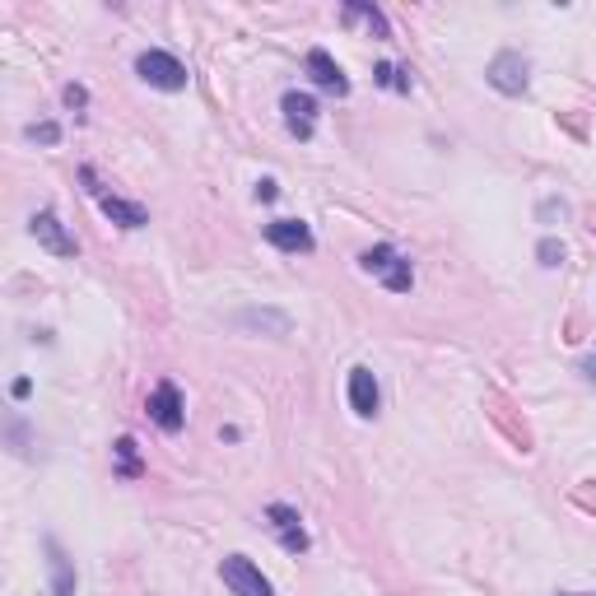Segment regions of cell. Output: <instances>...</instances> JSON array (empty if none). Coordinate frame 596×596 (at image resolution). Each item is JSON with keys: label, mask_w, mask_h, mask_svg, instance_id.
<instances>
[{"label": "cell", "mask_w": 596, "mask_h": 596, "mask_svg": "<svg viewBox=\"0 0 596 596\" xmlns=\"http://www.w3.org/2000/svg\"><path fill=\"white\" fill-rule=\"evenodd\" d=\"M573 503H578V508H587V513H596V489H573Z\"/></svg>", "instance_id": "cell-24"}, {"label": "cell", "mask_w": 596, "mask_h": 596, "mask_svg": "<svg viewBox=\"0 0 596 596\" xmlns=\"http://www.w3.org/2000/svg\"><path fill=\"white\" fill-rule=\"evenodd\" d=\"M275 196H280V182H275V177H261V182H257V201H275Z\"/></svg>", "instance_id": "cell-23"}, {"label": "cell", "mask_w": 596, "mask_h": 596, "mask_svg": "<svg viewBox=\"0 0 596 596\" xmlns=\"http://www.w3.org/2000/svg\"><path fill=\"white\" fill-rule=\"evenodd\" d=\"M266 243L280 252H312V229L303 219H271L266 224Z\"/></svg>", "instance_id": "cell-13"}, {"label": "cell", "mask_w": 596, "mask_h": 596, "mask_svg": "<svg viewBox=\"0 0 596 596\" xmlns=\"http://www.w3.org/2000/svg\"><path fill=\"white\" fill-rule=\"evenodd\" d=\"M219 578H224V587H229L233 596H275L271 578L252 564L247 555H229L224 564H219Z\"/></svg>", "instance_id": "cell-5"}, {"label": "cell", "mask_w": 596, "mask_h": 596, "mask_svg": "<svg viewBox=\"0 0 596 596\" xmlns=\"http://www.w3.org/2000/svg\"><path fill=\"white\" fill-rule=\"evenodd\" d=\"M266 522H271V531L280 536V545H285L289 555H303V550H308V531H303V517H298L289 503H271V508H266Z\"/></svg>", "instance_id": "cell-9"}, {"label": "cell", "mask_w": 596, "mask_h": 596, "mask_svg": "<svg viewBox=\"0 0 596 596\" xmlns=\"http://www.w3.org/2000/svg\"><path fill=\"white\" fill-rule=\"evenodd\" d=\"M42 550H47V564H52V596H75V564H70V555L61 550V541L47 536Z\"/></svg>", "instance_id": "cell-14"}, {"label": "cell", "mask_w": 596, "mask_h": 596, "mask_svg": "<svg viewBox=\"0 0 596 596\" xmlns=\"http://www.w3.org/2000/svg\"><path fill=\"white\" fill-rule=\"evenodd\" d=\"M280 112H285L289 136L312 140V131H317V98H312V94H298V89H289V94L280 98Z\"/></svg>", "instance_id": "cell-10"}, {"label": "cell", "mask_w": 596, "mask_h": 596, "mask_svg": "<svg viewBox=\"0 0 596 596\" xmlns=\"http://www.w3.org/2000/svg\"><path fill=\"white\" fill-rule=\"evenodd\" d=\"M112 452H117V475H122V480H136V475H140V447H136V438H117V447H112Z\"/></svg>", "instance_id": "cell-17"}, {"label": "cell", "mask_w": 596, "mask_h": 596, "mask_svg": "<svg viewBox=\"0 0 596 596\" xmlns=\"http://www.w3.org/2000/svg\"><path fill=\"white\" fill-rule=\"evenodd\" d=\"M308 75H312V84H317V89H326V94H336V98L350 94V80H345V70H340L336 56L322 52V47H312V52H308Z\"/></svg>", "instance_id": "cell-12"}, {"label": "cell", "mask_w": 596, "mask_h": 596, "mask_svg": "<svg viewBox=\"0 0 596 596\" xmlns=\"http://www.w3.org/2000/svg\"><path fill=\"white\" fill-rule=\"evenodd\" d=\"M238 322H243V326H271L275 336H285V331H289V317H285V312H243Z\"/></svg>", "instance_id": "cell-18"}, {"label": "cell", "mask_w": 596, "mask_h": 596, "mask_svg": "<svg viewBox=\"0 0 596 596\" xmlns=\"http://www.w3.org/2000/svg\"><path fill=\"white\" fill-rule=\"evenodd\" d=\"M583 378L596 382V354H587V359H583Z\"/></svg>", "instance_id": "cell-26"}, {"label": "cell", "mask_w": 596, "mask_h": 596, "mask_svg": "<svg viewBox=\"0 0 596 596\" xmlns=\"http://www.w3.org/2000/svg\"><path fill=\"white\" fill-rule=\"evenodd\" d=\"M84 103H89V94H84V84H66V108L84 112Z\"/></svg>", "instance_id": "cell-22"}, {"label": "cell", "mask_w": 596, "mask_h": 596, "mask_svg": "<svg viewBox=\"0 0 596 596\" xmlns=\"http://www.w3.org/2000/svg\"><path fill=\"white\" fill-rule=\"evenodd\" d=\"M359 266H364L368 275H378V280L392 289V294H410V285H415V271H410V261L401 257L392 243L368 247L364 257H359Z\"/></svg>", "instance_id": "cell-1"}, {"label": "cell", "mask_w": 596, "mask_h": 596, "mask_svg": "<svg viewBox=\"0 0 596 596\" xmlns=\"http://www.w3.org/2000/svg\"><path fill=\"white\" fill-rule=\"evenodd\" d=\"M564 126H569L573 136H587V126H583V117H564Z\"/></svg>", "instance_id": "cell-25"}, {"label": "cell", "mask_w": 596, "mask_h": 596, "mask_svg": "<svg viewBox=\"0 0 596 596\" xmlns=\"http://www.w3.org/2000/svg\"><path fill=\"white\" fill-rule=\"evenodd\" d=\"M80 177H84V187H89V196L98 201V210L112 219V224H122V229H145L149 224V210L145 205H136V201H122V196H112L103 182H98V173L94 168H80Z\"/></svg>", "instance_id": "cell-2"}, {"label": "cell", "mask_w": 596, "mask_h": 596, "mask_svg": "<svg viewBox=\"0 0 596 596\" xmlns=\"http://www.w3.org/2000/svg\"><path fill=\"white\" fill-rule=\"evenodd\" d=\"M28 140H38V145H56V140H61V126H56V122H33V126H28Z\"/></svg>", "instance_id": "cell-20"}, {"label": "cell", "mask_w": 596, "mask_h": 596, "mask_svg": "<svg viewBox=\"0 0 596 596\" xmlns=\"http://www.w3.org/2000/svg\"><path fill=\"white\" fill-rule=\"evenodd\" d=\"M28 233H33V238H38L52 257H80V243L66 233V224L56 219V210H38V215L28 219Z\"/></svg>", "instance_id": "cell-8"}, {"label": "cell", "mask_w": 596, "mask_h": 596, "mask_svg": "<svg viewBox=\"0 0 596 596\" xmlns=\"http://www.w3.org/2000/svg\"><path fill=\"white\" fill-rule=\"evenodd\" d=\"M149 420L159 424L163 434H177L182 424H187V406H182V392H177V382L173 378H163L154 392H149Z\"/></svg>", "instance_id": "cell-6"}, {"label": "cell", "mask_w": 596, "mask_h": 596, "mask_svg": "<svg viewBox=\"0 0 596 596\" xmlns=\"http://www.w3.org/2000/svg\"><path fill=\"white\" fill-rule=\"evenodd\" d=\"M345 19H364L368 28H373V38H392V28H387V19H382L378 5H364V0H350L345 5Z\"/></svg>", "instance_id": "cell-15"}, {"label": "cell", "mask_w": 596, "mask_h": 596, "mask_svg": "<svg viewBox=\"0 0 596 596\" xmlns=\"http://www.w3.org/2000/svg\"><path fill=\"white\" fill-rule=\"evenodd\" d=\"M373 80H378L382 89H396V94H410V70H406V66H392V61H378V66H373Z\"/></svg>", "instance_id": "cell-16"}, {"label": "cell", "mask_w": 596, "mask_h": 596, "mask_svg": "<svg viewBox=\"0 0 596 596\" xmlns=\"http://www.w3.org/2000/svg\"><path fill=\"white\" fill-rule=\"evenodd\" d=\"M536 257H541V266H564V243L559 238H541V247H536Z\"/></svg>", "instance_id": "cell-19"}, {"label": "cell", "mask_w": 596, "mask_h": 596, "mask_svg": "<svg viewBox=\"0 0 596 596\" xmlns=\"http://www.w3.org/2000/svg\"><path fill=\"white\" fill-rule=\"evenodd\" d=\"M564 215H569V205H564V201H541V219H545V224H555V219H564Z\"/></svg>", "instance_id": "cell-21"}, {"label": "cell", "mask_w": 596, "mask_h": 596, "mask_svg": "<svg viewBox=\"0 0 596 596\" xmlns=\"http://www.w3.org/2000/svg\"><path fill=\"white\" fill-rule=\"evenodd\" d=\"M485 415L494 424H499V434L508 438V443L517 447V452H522V457H527V452H536V438H531V424L522 420V410L513 406V401H508V396H499V392H489L485 396Z\"/></svg>", "instance_id": "cell-4"}, {"label": "cell", "mask_w": 596, "mask_h": 596, "mask_svg": "<svg viewBox=\"0 0 596 596\" xmlns=\"http://www.w3.org/2000/svg\"><path fill=\"white\" fill-rule=\"evenodd\" d=\"M527 56L522 52H499L494 61H489V84L499 89V94H508V98H517V94H527V84H531V75H527Z\"/></svg>", "instance_id": "cell-7"}, {"label": "cell", "mask_w": 596, "mask_h": 596, "mask_svg": "<svg viewBox=\"0 0 596 596\" xmlns=\"http://www.w3.org/2000/svg\"><path fill=\"white\" fill-rule=\"evenodd\" d=\"M350 406L359 420H373L382 406V392H378V378H373V368H350Z\"/></svg>", "instance_id": "cell-11"}, {"label": "cell", "mask_w": 596, "mask_h": 596, "mask_svg": "<svg viewBox=\"0 0 596 596\" xmlns=\"http://www.w3.org/2000/svg\"><path fill=\"white\" fill-rule=\"evenodd\" d=\"M136 75L145 84H154V89H163V94H177V89H187V66L177 61V56L159 52V47H149V52L136 56Z\"/></svg>", "instance_id": "cell-3"}]
</instances>
